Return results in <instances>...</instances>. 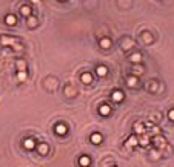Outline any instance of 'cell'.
<instances>
[{"label":"cell","instance_id":"cell-10","mask_svg":"<svg viewBox=\"0 0 174 167\" xmlns=\"http://www.w3.org/2000/svg\"><path fill=\"white\" fill-rule=\"evenodd\" d=\"M80 78H82V83H85V84H89L92 81V77H91V74H88V72H83Z\"/></svg>","mask_w":174,"mask_h":167},{"label":"cell","instance_id":"cell-12","mask_svg":"<svg viewBox=\"0 0 174 167\" xmlns=\"http://www.w3.org/2000/svg\"><path fill=\"white\" fill-rule=\"evenodd\" d=\"M20 12H22V15L29 17V15H31V8H29V6H26V5H23V6L20 8Z\"/></svg>","mask_w":174,"mask_h":167},{"label":"cell","instance_id":"cell-2","mask_svg":"<svg viewBox=\"0 0 174 167\" xmlns=\"http://www.w3.org/2000/svg\"><path fill=\"white\" fill-rule=\"evenodd\" d=\"M99 44H100V48L108 49V48H111V44H113V43H111V40H109V39H106V37H105V39H100Z\"/></svg>","mask_w":174,"mask_h":167},{"label":"cell","instance_id":"cell-9","mask_svg":"<svg viewBox=\"0 0 174 167\" xmlns=\"http://www.w3.org/2000/svg\"><path fill=\"white\" fill-rule=\"evenodd\" d=\"M56 133H57V135H65V133H66V126L57 124L56 126Z\"/></svg>","mask_w":174,"mask_h":167},{"label":"cell","instance_id":"cell-5","mask_svg":"<svg viewBox=\"0 0 174 167\" xmlns=\"http://www.w3.org/2000/svg\"><path fill=\"white\" fill-rule=\"evenodd\" d=\"M5 22H6V25H9V26H12V25H16V23H17V19H16V15H12V14H9V15H6V19H5Z\"/></svg>","mask_w":174,"mask_h":167},{"label":"cell","instance_id":"cell-16","mask_svg":"<svg viewBox=\"0 0 174 167\" xmlns=\"http://www.w3.org/2000/svg\"><path fill=\"white\" fill-rule=\"evenodd\" d=\"M143 39H145V42H146V43H151V42H153V37H151L148 32H145V34H143Z\"/></svg>","mask_w":174,"mask_h":167},{"label":"cell","instance_id":"cell-19","mask_svg":"<svg viewBox=\"0 0 174 167\" xmlns=\"http://www.w3.org/2000/svg\"><path fill=\"white\" fill-rule=\"evenodd\" d=\"M168 118H170L171 121H174V109H171V111L168 112Z\"/></svg>","mask_w":174,"mask_h":167},{"label":"cell","instance_id":"cell-6","mask_svg":"<svg viewBox=\"0 0 174 167\" xmlns=\"http://www.w3.org/2000/svg\"><path fill=\"white\" fill-rule=\"evenodd\" d=\"M99 112H100L102 115H109V112H111V107H109L108 104H102V106L99 107Z\"/></svg>","mask_w":174,"mask_h":167},{"label":"cell","instance_id":"cell-13","mask_svg":"<svg viewBox=\"0 0 174 167\" xmlns=\"http://www.w3.org/2000/svg\"><path fill=\"white\" fill-rule=\"evenodd\" d=\"M130 60L132 61V63H140V61H142V54H140V52L132 54V55L130 57Z\"/></svg>","mask_w":174,"mask_h":167},{"label":"cell","instance_id":"cell-7","mask_svg":"<svg viewBox=\"0 0 174 167\" xmlns=\"http://www.w3.org/2000/svg\"><path fill=\"white\" fill-rule=\"evenodd\" d=\"M48 144H45V143H40L39 146H37V150H39V153H42V155H46L48 153Z\"/></svg>","mask_w":174,"mask_h":167},{"label":"cell","instance_id":"cell-11","mask_svg":"<svg viewBox=\"0 0 174 167\" xmlns=\"http://www.w3.org/2000/svg\"><path fill=\"white\" fill-rule=\"evenodd\" d=\"M128 86H130V87H137V86H139V80H137L136 75H132V77L128 78Z\"/></svg>","mask_w":174,"mask_h":167},{"label":"cell","instance_id":"cell-14","mask_svg":"<svg viewBox=\"0 0 174 167\" xmlns=\"http://www.w3.org/2000/svg\"><path fill=\"white\" fill-rule=\"evenodd\" d=\"M79 163H80V166H89V163H91V160H89V157H82Z\"/></svg>","mask_w":174,"mask_h":167},{"label":"cell","instance_id":"cell-1","mask_svg":"<svg viewBox=\"0 0 174 167\" xmlns=\"http://www.w3.org/2000/svg\"><path fill=\"white\" fill-rule=\"evenodd\" d=\"M111 98H113L114 101H122V100L125 98V95H123L122 90H114V92L111 94Z\"/></svg>","mask_w":174,"mask_h":167},{"label":"cell","instance_id":"cell-8","mask_svg":"<svg viewBox=\"0 0 174 167\" xmlns=\"http://www.w3.org/2000/svg\"><path fill=\"white\" fill-rule=\"evenodd\" d=\"M23 146H25L28 150H31V149H34V147H36V143H34L31 138H28V140H25V141H23Z\"/></svg>","mask_w":174,"mask_h":167},{"label":"cell","instance_id":"cell-17","mask_svg":"<svg viewBox=\"0 0 174 167\" xmlns=\"http://www.w3.org/2000/svg\"><path fill=\"white\" fill-rule=\"evenodd\" d=\"M28 22H29V26H31V28H34V26H36V25H37V20H36V19H34V17H31V19H29V20H28Z\"/></svg>","mask_w":174,"mask_h":167},{"label":"cell","instance_id":"cell-18","mask_svg":"<svg viewBox=\"0 0 174 167\" xmlns=\"http://www.w3.org/2000/svg\"><path fill=\"white\" fill-rule=\"evenodd\" d=\"M143 72V68L142 66H139V68H134V74H137V75H140Z\"/></svg>","mask_w":174,"mask_h":167},{"label":"cell","instance_id":"cell-15","mask_svg":"<svg viewBox=\"0 0 174 167\" xmlns=\"http://www.w3.org/2000/svg\"><path fill=\"white\" fill-rule=\"evenodd\" d=\"M28 77V74H26V71H19V74H17V78L20 80V81H23L25 78Z\"/></svg>","mask_w":174,"mask_h":167},{"label":"cell","instance_id":"cell-4","mask_svg":"<svg viewBox=\"0 0 174 167\" xmlns=\"http://www.w3.org/2000/svg\"><path fill=\"white\" fill-rule=\"evenodd\" d=\"M102 140H103V138H102L100 133H92V135H91V143H92V144H100Z\"/></svg>","mask_w":174,"mask_h":167},{"label":"cell","instance_id":"cell-20","mask_svg":"<svg viewBox=\"0 0 174 167\" xmlns=\"http://www.w3.org/2000/svg\"><path fill=\"white\" fill-rule=\"evenodd\" d=\"M33 2H34V3H39V2H40V0H33Z\"/></svg>","mask_w":174,"mask_h":167},{"label":"cell","instance_id":"cell-3","mask_svg":"<svg viewBox=\"0 0 174 167\" xmlns=\"http://www.w3.org/2000/svg\"><path fill=\"white\" fill-rule=\"evenodd\" d=\"M96 74H97L99 77H105V75L108 74V69H106L105 66H97V68H96Z\"/></svg>","mask_w":174,"mask_h":167}]
</instances>
